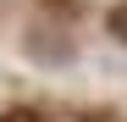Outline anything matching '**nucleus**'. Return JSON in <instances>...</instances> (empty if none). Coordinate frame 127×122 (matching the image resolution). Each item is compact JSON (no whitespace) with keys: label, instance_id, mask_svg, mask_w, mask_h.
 <instances>
[{"label":"nucleus","instance_id":"nucleus-1","mask_svg":"<svg viewBox=\"0 0 127 122\" xmlns=\"http://www.w3.org/2000/svg\"><path fill=\"white\" fill-rule=\"evenodd\" d=\"M105 22H111L116 39H127V0H122V6H111V17H105Z\"/></svg>","mask_w":127,"mask_h":122},{"label":"nucleus","instance_id":"nucleus-2","mask_svg":"<svg viewBox=\"0 0 127 122\" xmlns=\"http://www.w3.org/2000/svg\"><path fill=\"white\" fill-rule=\"evenodd\" d=\"M0 122H44V117H39L33 106H11V111H6V117H0Z\"/></svg>","mask_w":127,"mask_h":122},{"label":"nucleus","instance_id":"nucleus-3","mask_svg":"<svg viewBox=\"0 0 127 122\" xmlns=\"http://www.w3.org/2000/svg\"><path fill=\"white\" fill-rule=\"evenodd\" d=\"M83 122H122V117H116V111H89Z\"/></svg>","mask_w":127,"mask_h":122},{"label":"nucleus","instance_id":"nucleus-4","mask_svg":"<svg viewBox=\"0 0 127 122\" xmlns=\"http://www.w3.org/2000/svg\"><path fill=\"white\" fill-rule=\"evenodd\" d=\"M50 6H55V0H50ZM61 6H66V0H61Z\"/></svg>","mask_w":127,"mask_h":122}]
</instances>
